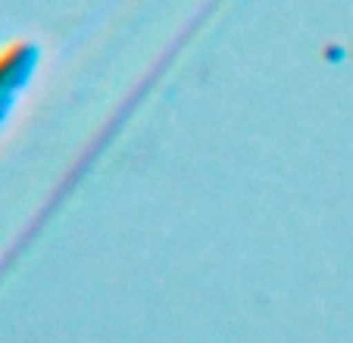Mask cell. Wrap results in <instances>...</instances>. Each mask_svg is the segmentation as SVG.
I'll return each mask as SVG.
<instances>
[{
  "label": "cell",
  "mask_w": 353,
  "mask_h": 343,
  "mask_svg": "<svg viewBox=\"0 0 353 343\" xmlns=\"http://www.w3.org/2000/svg\"><path fill=\"white\" fill-rule=\"evenodd\" d=\"M38 66V47L34 44H13L0 53V125L10 116L16 97L26 91Z\"/></svg>",
  "instance_id": "6da1fadb"
}]
</instances>
